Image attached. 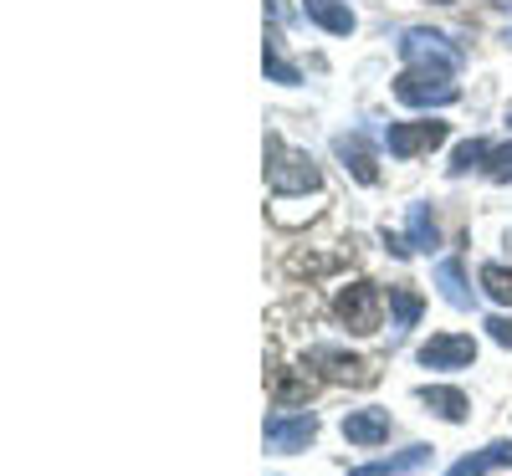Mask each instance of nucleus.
Segmentation results:
<instances>
[{
  "mask_svg": "<svg viewBox=\"0 0 512 476\" xmlns=\"http://www.w3.org/2000/svg\"><path fill=\"white\" fill-rule=\"evenodd\" d=\"M267 185H272V195L318 190V164H313L303 149H287V144L272 134V139H267Z\"/></svg>",
  "mask_w": 512,
  "mask_h": 476,
  "instance_id": "f257e3e1",
  "label": "nucleus"
},
{
  "mask_svg": "<svg viewBox=\"0 0 512 476\" xmlns=\"http://www.w3.org/2000/svg\"><path fill=\"white\" fill-rule=\"evenodd\" d=\"M395 98L410 103V108H431V103L441 108V103H456L461 88H456L451 67H410V72L395 77Z\"/></svg>",
  "mask_w": 512,
  "mask_h": 476,
  "instance_id": "f03ea898",
  "label": "nucleus"
},
{
  "mask_svg": "<svg viewBox=\"0 0 512 476\" xmlns=\"http://www.w3.org/2000/svg\"><path fill=\"white\" fill-rule=\"evenodd\" d=\"M338 323H349V333H374L379 328V287L374 282H349L333 297Z\"/></svg>",
  "mask_w": 512,
  "mask_h": 476,
  "instance_id": "7ed1b4c3",
  "label": "nucleus"
},
{
  "mask_svg": "<svg viewBox=\"0 0 512 476\" xmlns=\"http://www.w3.org/2000/svg\"><path fill=\"white\" fill-rule=\"evenodd\" d=\"M313 436H318V420L313 415H303V410H277V415H267V451H277V456H292V451H308L313 446Z\"/></svg>",
  "mask_w": 512,
  "mask_h": 476,
  "instance_id": "20e7f679",
  "label": "nucleus"
},
{
  "mask_svg": "<svg viewBox=\"0 0 512 476\" xmlns=\"http://www.w3.org/2000/svg\"><path fill=\"white\" fill-rule=\"evenodd\" d=\"M400 52L415 62V67H461V47H451V36H441V31H405L400 36Z\"/></svg>",
  "mask_w": 512,
  "mask_h": 476,
  "instance_id": "39448f33",
  "label": "nucleus"
},
{
  "mask_svg": "<svg viewBox=\"0 0 512 476\" xmlns=\"http://www.w3.org/2000/svg\"><path fill=\"white\" fill-rule=\"evenodd\" d=\"M308 364L323 369V379H338V384H374V379H379V369H374L369 359H354V354H344V349H313Z\"/></svg>",
  "mask_w": 512,
  "mask_h": 476,
  "instance_id": "423d86ee",
  "label": "nucleus"
},
{
  "mask_svg": "<svg viewBox=\"0 0 512 476\" xmlns=\"http://www.w3.org/2000/svg\"><path fill=\"white\" fill-rule=\"evenodd\" d=\"M384 144H390L395 159H415V154H425V149L446 144V123H395Z\"/></svg>",
  "mask_w": 512,
  "mask_h": 476,
  "instance_id": "0eeeda50",
  "label": "nucleus"
},
{
  "mask_svg": "<svg viewBox=\"0 0 512 476\" xmlns=\"http://www.w3.org/2000/svg\"><path fill=\"white\" fill-rule=\"evenodd\" d=\"M477 359V343L466 338V333H441V338H431L420 349V364L425 369H466Z\"/></svg>",
  "mask_w": 512,
  "mask_h": 476,
  "instance_id": "6e6552de",
  "label": "nucleus"
},
{
  "mask_svg": "<svg viewBox=\"0 0 512 476\" xmlns=\"http://www.w3.org/2000/svg\"><path fill=\"white\" fill-rule=\"evenodd\" d=\"M344 436H349L354 446L390 441V410H349V415H344Z\"/></svg>",
  "mask_w": 512,
  "mask_h": 476,
  "instance_id": "1a4fd4ad",
  "label": "nucleus"
},
{
  "mask_svg": "<svg viewBox=\"0 0 512 476\" xmlns=\"http://www.w3.org/2000/svg\"><path fill=\"white\" fill-rule=\"evenodd\" d=\"M303 11H308V21H318L333 36H349L354 31V11L344 6V0H303Z\"/></svg>",
  "mask_w": 512,
  "mask_h": 476,
  "instance_id": "9d476101",
  "label": "nucleus"
},
{
  "mask_svg": "<svg viewBox=\"0 0 512 476\" xmlns=\"http://www.w3.org/2000/svg\"><path fill=\"white\" fill-rule=\"evenodd\" d=\"M333 149H338V159H344V164L354 169V175H359L364 185H374V180H379L374 154H369V144H364L359 134H338V139H333Z\"/></svg>",
  "mask_w": 512,
  "mask_h": 476,
  "instance_id": "9b49d317",
  "label": "nucleus"
},
{
  "mask_svg": "<svg viewBox=\"0 0 512 476\" xmlns=\"http://www.w3.org/2000/svg\"><path fill=\"white\" fill-rule=\"evenodd\" d=\"M497 466H512V441H492L487 451L456 461V466H451V476H487V471H497Z\"/></svg>",
  "mask_w": 512,
  "mask_h": 476,
  "instance_id": "f8f14e48",
  "label": "nucleus"
},
{
  "mask_svg": "<svg viewBox=\"0 0 512 476\" xmlns=\"http://www.w3.org/2000/svg\"><path fill=\"white\" fill-rule=\"evenodd\" d=\"M425 461H431V446H410V451H400V456L369 461V466H359V471H364V476H405V471H420Z\"/></svg>",
  "mask_w": 512,
  "mask_h": 476,
  "instance_id": "ddd939ff",
  "label": "nucleus"
},
{
  "mask_svg": "<svg viewBox=\"0 0 512 476\" xmlns=\"http://www.w3.org/2000/svg\"><path fill=\"white\" fill-rule=\"evenodd\" d=\"M420 400L425 405H431L441 420H466V410H472V405H466V395H461V389H420Z\"/></svg>",
  "mask_w": 512,
  "mask_h": 476,
  "instance_id": "4468645a",
  "label": "nucleus"
},
{
  "mask_svg": "<svg viewBox=\"0 0 512 476\" xmlns=\"http://www.w3.org/2000/svg\"><path fill=\"white\" fill-rule=\"evenodd\" d=\"M436 282H441V297L451 302V308H472V292H466V282H461V262H441Z\"/></svg>",
  "mask_w": 512,
  "mask_h": 476,
  "instance_id": "2eb2a0df",
  "label": "nucleus"
},
{
  "mask_svg": "<svg viewBox=\"0 0 512 476\" xmlns=\"http://www.w3.org/2000/svg\"><path fill=\"white\" fill-rule=\"evenodd\" d=\"M415 251H431L436 246V215L425 205H410V236H405Z\"/></svg>",
  "mask_w": 512,
  "mask_h": 476,
  "instance_id": "dca6fc26",
  "label": "nucleus"
},
{
  "mask_svg": "<svg viewBox=\"0 0 512 476\" xmlns=\"http://www.w3.org/2000/svg\"><path fill=\"white\" fill-rule=\"evenodd\" d=\"M390 302H395V333L415 328V318H420V297H415L410 287H390Z\"/></svg>",
  "mask_w": 512,
  "mask_h": 476,
  "instance_id": "f3484780",
  "label": "nucleus"
},
{
  "mask_svg": "<svg viewBox=\"0 0 512 476\" xmlns=\"http://www.w3.org/2000/svg\"><path fill=\"white\" fill-rule=\"evenodd\" d=\"M313 389H318V384H313L308 374H282V379H277V405H297V400H308Z\"/></svg>",
  "mask_w": 512,
  "mask_h": 476,
  "instance_id": "a211bd4d",
  "label": "nucleus"
},
{
  "mask_svg": "<svg viewBox=\"0 0 512 476\" xmlns=\"http://www.w3.org/2000/svg\"><path fill=\"white\" fill-rule=\"evenodd\" d=\"M487 154H492V149H487L482 139H466V144H461V149L451 154V175H466V169H477V164H487Z\"/></svg>",
  "mask_w": 512,
  "mask_h": 476,
  "instance_id": "6ab92c4d",
  "label": "nucleus"
},
{
  "mask_svg": "<svg viewBox=\"0 0 512 476\" xmlns=\"http://www.w3.org/2000/svg\"><path fill=\"white\" fill-rule=\"evenodd\" d=\"M482 287H487L497 302H512V272H507V267H497V262L482 267Z\"/></svg>",
  "mask_w": 512,
  "mask_h": 476,
  "instance_id": "aec40b11",
  "label": "nucleus"
},
{
  "mask_svg": "<svg viewBox=\"0 0 512 476\" xmlns=\"http://www.w3.org/2000/svg\"><path fill=\"white\" fill-rule=\"evenodd\" d=\"M487 175H492L497 185H507V180H512V144H497V149L487 154Z\"/></svg>",
  "mask_w": 512,
  "mask_h": 476,
  "instance_id": "412c9836",
  "label": "nucleus"
},
{
  "mask_svg": "<svg viewBox=\"0 0 512 476\" xmlns=\"http://www.w3.org/2000/svg\"><path fill=\"white\" fill-rule=\"evenodd\" d=\"M267 72H272L277 82H287V88H292V82H303V77H297V67H287V62H282V52H277V36L267 41Z\"/></svg>",
  "mask_w": 512,
  "mask_h": 476,
  "instance_id": "4be33fe9",
  "label": "nucleus"
},
{
  "mask_svg": "<svg viewBox=\"0 0 512 476\" xmlns=\"http://www.w3.org/2000/svg\"><path fill=\"white\" fill-rule=\"evenodd\" d=\"M487 333H492V343H502V349H512V318H487Z\"/></svg>",
  "mask_w": 512,
  "mask_h": 476,
  "instance_id": "5701e85b",
  "label": "nucleus"
},
{
  "mask_svg": "<svg viewBox=\"0 0 512 476\" xmlns=\"http://www.w3.org/2000/svg\"><path fill=\"white\" fill-rule=\"evenodd\" d=\"M507 123H512V108H507Z\"/></svg>",
  "mask_w": 512,
  "mask_h": 476,
  "instance_id": "b1692460",
  "label": "nucleus"
},
{
  "mask_svg": "<svg viewBox=\"0 0 512 476\" xmlns=\"http://www.w3.org/2000/svg\"><path fill=\"white\" fill-rule=\"evenodd\" d=\"M441 6H451V0H441Z\"/></svg>",
  "mask_w": 512,
  "mask_h": 476,
  "instance_id": "393cba45",
  "label": "nucleus"
},
{
  "mask_svg": "<svg viewBox=\"0 0 512 476\" xmlns=\"http://www.w3.org/2000/svg\"><path fill=\"white\" fill-rule=\"evenodd\" d=\"M507 6H512V0H507Z\"/></svg>",
  "mask_w": 512,
  "mask_h": 476,
  "instance_id": "a878e982",
  "label": "nucleus"
}]
</instances>
